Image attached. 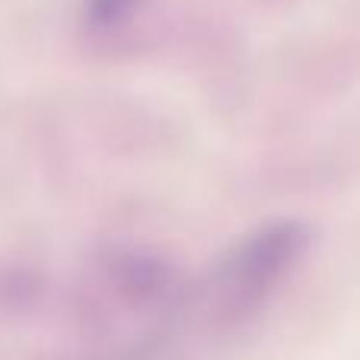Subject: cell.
<instances>
[{
    "instance_id": "6da1fadb",
    "label": "cell",
    "mask_w": 360,
    "mask_h": 360,
    "mask_svg": "<svg viewBox=\"0 0 360 360\" xmlns=\"http://www.w3.org/2000/svg\"><path fill=\"white\" fill-rule=\"evenodd\" d=\"M307 250V231L297 221H278L247 234L209 272L199 304L215 323H237L266 304L291 275Z\"/></svg>"
}]
</instances>
